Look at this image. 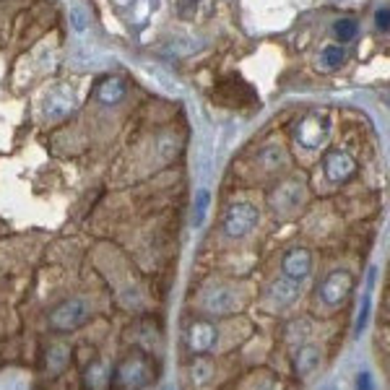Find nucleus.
Listing matches in <instances>:
<instances>
[{"mask_svg":"<svg viewBox=\"0 0 390 390\" xmlns=\"http://www.w3.org/2000/svg\"><path fill=\"white\" fill-rule=\"evenodd\" d=\"M331 130H333V122L331 118L325 115V112H310V115H304L299 122H297V128H294V138L297 143L302 146V149H320L325 146V141L331 138Z\"/></svg>","mask_w":390,"mask_h":390,"instance_id":"obj_1","label":"nucleus"},{"mask_svg":"<svg viewBox=\"0 0 390 390\" xmlns=\"http://www.w3.org/2000/svg\"><path fill=\"white\" fill-rule=\"evenodd\" d=\"M89 315H91V307H89L86 299H78V297L65 299L50 313V328L60 331V333H71V331H76L86 323Z\"/></svg>","mask_w":390,"mask_h":390,"instance_id":"obj_2","label":"nucleus"},{"mask_svg":"<svg viewBox=\"0 0 390 390\" xmlns=\"http://www.w3.org/2000/svg\"><path fill=\"white\" fill-rule=\"evenodd\" d=\"M258 221H260V211L252 206V203H234V206L227 208L221 227H224V234H227V237L242 239L258 227Z\"/></svg>","mask_w":390,"mask_h":390,"instance_id":"obj_3","label":"nucleus"},{"mask_svg":"<svg viewBox=\"0 0 390 390\" xmlns=\"http://www.w3.org/2000/svg\"><path fill=\"white\" fill-rule=\"evenodd\" d=\"M354 292V276L346 268H336L325 276V281L320 284V299L328 307H341L349 299V294Z\"/></svg>","mask_w":390,"mask_h":390,"instance_id":"obj_4","label":"nucleus"},{"mask_svg":"<svg viewBox=\"0 0 390 390\" xmlns=\"http://www.w3.org/2000/svg\"><path fill=\"white\" fill-rule=\"evenodd\" d=\"M216 341H219V328L214 323H208V320H195L185 331V346L195 357H203L208 351H214Z\"/></svg>","mask_w":390,"mask_h":390,"instance_id":"obj_5","label":"nucleus"},{"mask_svg":"<svg viewBox=\"0 0 390 390\" xmlns=\"http://www.w3.org/2000/svg\"><path fill=\"white\" fill-rule=\"evenodd\" d=\"M149 380H151V364L143 357L125 359L118 369V382L128 390L143 388V385H149Z\"/></svg>","mask_w":390,"mask_h":390,"instance_id":"obj_6","label":"nucleus"},{"mask_svg":"<svg viewBox=\"0 0 390 390\" xmlns=\"http://www.w3.org/2000/svg\"><path fill=\"white\" fill-rule=\"evenodd\" d=\"M323 167L331 183H346L357 174V159L344 149H333V151L325 154Z\"/></svg>","mask_w":390,"mask_h":390,"instance_id":"obj_7","label":"nucleus"},{"mask_svg":"<svg viewBox=\"0 0 390 390\" xmlns=\"http://www.w3.org/2000/svg\"><path fill=\"white\" fill-rule=\"evenodd\" d=\"M281 271L286 279H294V281H304L310 271H313V255L310 250L304 248H292L281 260Z\"/></svg>","mask_w":390,"mask_h":390,"instance_id":"obj_8","label":"nucleus"},{"mask_svg":"<svg viewBox=\"0 0 390 390\" xmlns=\"http://www.w3.org/2000/svg\"><path fill=\"white\" fill-rule=\"evenodd\" d=\"M201 304H203V310H206V313L224 317V315H232L234 310H237V297H234L232 289H221V286H216V289L203 292Z\"/></svg>","mask_w":390,"mask_h":390,"instance_id":"obj_9","label":"nucleus"},{"mask_svg":"<svg viewBox=\"0 0 390 390\" xmlns=\"http://www.w3.org/2000/svg\"><path fill=\"white\" fill-rule=\"evenodd\" d=\"M317 367H320V349L317 346H302L294 354V369L299 378H310Z\"/></svg>","mask_w":390,"mask_h":390,"instance_id":"obj_10","label":"nucleus"},{"mask_svg":"<svg viewBox=\"0 0 390 390\" xmlns=\"http://www.w3.org/2000/svg\"><path fill=\"white\" fill-rule=\"evenodd\" d=\"M125 97V84L122 78H104L97 89V99L102 104H118Z\"/></svg>","mask_w":390,"mask_h":390,"instance_id":"obj_11","label":"nucleus"},{"mask_svg":"<svg viewBox=\"0 0 390 390\" xmlns=\"http://www.w3.org/2000/svg\"><path fill=\"white\" fill-rule=\"evenodd\" d=\"M273 302L279 304V307H286V304H292L297 297H299V281H294V279H279V281L273 284Z\"/></svg>","mask_w":390,"mask_h":390,"instance_id":"obj_12","label":"nucleus"},{"mask_svg":"<svg viewBox=\"0 0 390 390\" xmlns=\"http://www.w3.org/2000/svg\"><path fill=\"white\" fill-rule=\"evenodd\" d=\"M260 164L266 167V169H281V167H286V151H284L279 143H268L266 149H260L258 154Z\"/></svg>","mask_w":390,"mask_h":390,"instance_id":"obj_13","label":"nucleus"},{"mask_svg":"<svg viewBox=\"0 0 390 390\" xmlns=\"http://www.w3.org/2000/svg\"><path fill=\"white\" fill-rule=\"evenodd\" d=\"M344 60H346V53L338 44H328L323 50V55H320V63H323L325 71H336V68L344 65Z\"/></svg>","mask_w":390,"mask_h":390,"instance_id":"obj_14","label":"nucleus"},{"mask_svg":"<svg viewBox=\"0 0 390 390\" xmlns=\"http://www.w3.org/2000/svg\"><path fill=\"white\" fill-rule=\"evenodd\" d=\"M369 313H372V294L364 292L362 307H359V315H357V323H354V333H357V336L364 333V328H367V323H369Z\"/></svg>","mask_w":390,"mask_h":390,"instance_id":"obj_15","label":"nucleus"},{"mask_svg":"<svg viewBox=\"0 0 390 390\" xmlns=\"http://www.w3.org/2000/svg\"><path fill=\"white\" fill-rule=\"evenodd\" d=\"M208 203H211V195H208V190L203 187V190H198V195H195V211H193V224L195 227H201L203 224V219H206V211H208Z\"/></svg>","mask_w":390,"mask_h":390,"instance_id":"obj_16","label":"nucleus"},{"mask_svg":"<svg viewBox=\"0 0 390 390\" xmlns=\"http://www.w3.org/2000/svg\"><path fill=\"white\" fill-rule=\"evenodd\" d=\"M214 375V367L208 364V362H193V367H190V380H193L195 385H206L208 380Z\"/></svg>","mask_w":390,"mask_h":390,"instance_id":"obj_17","label":"nucleus"},{"mask_svg":"<svg viewBox=\"0 0 390 390\" xmlns=\"http://www.w3.org/2000/svg\"><path fill=\"white\" fill-rule=\"evenodd\" d=\"M104 380H107L104 378V367H102L99 362H94V364L86 369V385L91 390H99L102 385H104Z\"/></svg>","mask_w":390,"mask_h":390,"instance_id":"obj_18","label":"nucleus"},{"mask_svg":"<svg viewBox=\"0 0 390 390\" xmlns=\"http://www.w3.org/2000/svg\"><path fill=\"white\" fill-rule=\"evenodd\" d=\"M357 21H351V19H341V21L336 24V37L338 42H349V39H354L357 37Z\"/></svg>","mask_w":390,"mask_h":390,"instance_id":"obj_19","label":"nucleus"},{"mask_svg":"<svg viewBox=\"0 0 390 390\" xmlns=\"http://www.w3.org/2000/svg\"><path fill=\"white\" fill-rule=\"evenodd\" d=\"M71 21H73V29H76V32H86L89 13L84 11L78 3H73V6H71Z\"/></svg>","mask_w":390,"mask_h":390,"instance_id":"obj_20","label":"nucleus"},{"mask_svg":"<svg viewBox=\"0 0 390 390\" xmlns=\"http://www.w3.org/2000/svg\"><path fill=\"white\" fill-rule=\"evenodd\" d=\"M50 367L53 369H60L68 362V349L65 346H53V351H50Z\"/></svg>","mask_w":390,"mask_h":390,"instance_id":"obj_21","label":"nucleus"},{"mask_svg":"<svg viewBox=\"0 0 390 390\" xmlns=\"http://www.w3.org/2000/svg\"><path fill=\"white\" fill-rule=\"evenodd\" d=\"M375 24H378L380 32H388V26H390V11L388 8H380V11L375 13Z\"/></svg>","mask_w":390,"mask_h":390,"instance_id":"obj_22","label":"nucleus"},{"mask_svg":"<svg viewBox=\"0 0 390 390\" xmlns=\"http://www.w3.org/2000/svg\"><path fill=\"white\" fill-rule=\"evenodd\" d=\"M357 390H375V380H372V375H369V372H359Z\"/></svg>","mask_w":390,"mask_h":390,"instance_id":"obj_23","label":"nucleus"},{"mask_svg":"<svg viewBox=\"0 0 390 390\" xmlns=\"http://www.w3.org/2000/svg\"><path fill=\"white\" fill-rule=\"evenodd\" d=\"M258 390H281V388H279V385H276V382H266V385H260Z\"/></svg>","mask_w":390,"mask_h":390,"instance_id":"obj_24","label":"nucleus"},{"mask_svg":"<svg viewBox=\"0 0 390 390\" xmlns=\"http://www.w3.org/2000/svg\"><path fill=\"white\" fill-rule=\"evenodd\" d=\"M0 3H3V0H0Z\"/></svg>","mask_w":390,"mask_h":390,"instance_id":"obj_25","label":"nucleus"}]
</instances>
